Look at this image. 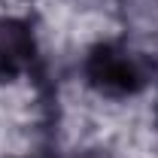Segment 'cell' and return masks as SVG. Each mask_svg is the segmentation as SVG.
<instances>
[{
	"instance_id": "6da1fadb",
	"label": "cell",
	"mask_w": 158,
	"mask_h": 158,
	"mask_svg": "<svg viewBox=\"0 0 158 158\" xmlns=\"http://www.w3.org/2000/svg\"><path fill=\"white\" fill-rule=\"evenodd\" d=\"M85 76H88V82L98 91L113 94V98L134 94L143 85V70H140L137 58L128 55L118 46H110V43H103V46L88 52V58H85Z\"/></svg>"
},
{
	"instance_id": "7a4b0ae2",
	"label": "cell",
	"mask_w": 158,
	"mask_h": 158,
	"mask_svg": "<svg viewBox=\"0 0 158 158\" xmlns=\"http://www.w3.org/2000/svg\"><path fill=\"white\" fill-rule=\"evenodd\" d=\"M34 61V34L19 19H0V76H19Z\"/></svg>"
}]
</instances>
